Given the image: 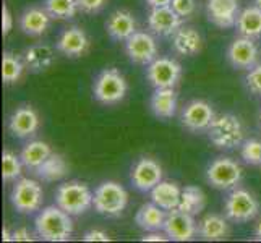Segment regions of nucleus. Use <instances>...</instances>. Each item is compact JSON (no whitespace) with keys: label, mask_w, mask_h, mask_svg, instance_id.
I'll list each match as a JSON object with an SVG mask.
<instances>
[{"label":"nucleus","mask_w":261,"mask_h":243,"mask_svg":"<svg viewBox=\"0 0 261 243\" xmlns=\"http://www.w3.org/2000/svg\"><path fill=\"white\" fill-rule=\"evenodd\" d=\"M73 215H70L57 204L39 209L34 218L36 237L46 241H68L73 235Z\"/></svg>","instance_id":"nucleus-1"},{"label":"nucleus","mask_w":261,"mask_h":243,"mask_svg":"<svg viewBox=\"0 0 261 243\" xmlns=\"http://www.w3.org/2000/svg\"><path fill=\"white\" fill-rule=\"evenodd\" d=\"M208 138L213 145L222 151H232L244 145L245 128L244 123L233 114L216 115L214 122L208 128Z\"/></svg>","instance_id":"nucleus-2"},{"label":"nucleus","mask_w":261,"mask_h":243,"mask_svg":"<svg viewBox=\"0 0 261 243\" xmlns=\"http://www.w3.org/2000/svg\"><path fill=\"white\" fill-rule=\"evenodd\" d=\"M93 198L94 192H91V188L83 182L73 180V182L59 185L56 195H54V201L59 208L75 218V215H82L89 211V208H93Z\"/></svg>","instance_id":"nucleus-3"},{"label":"nucleus","mask_w":261,"mask_h":243,"mask_svg":"<svg viewBox=\"0 0 261 243\" xmlns=\"http://www.w3.org/2000/svg\"><path fill=\"white\" fill-rule=\"evenodd\" d=\"M127 79L114 67L99 71L93 81V96L102 105H115L122 102L127 96Z\"/></svg>","instance_id":"nucleus-4"},{"label":"nucleus","mask_w":261,"mask_h":243,"mask_svg":"<svg viewBox=\"0 0 261 243\" xmlns=\"http://www.w3.org/2000/svg\"><path fill=\"white\" fill-rule=\"evenodd\" d=\"M127 204L128 193L120 183L107 180L96 186L93 208L97 214L106 215V218H119L123 214Z\"/></svg>","instance_id":"nucleus-5"},{"label":"nucleus","mask_w":261,"mask_h":243,"mask_svg":"<svg viewBox=\"0 0 261 243\" xmlns=\"http://www.w3.org/2000/svg\"><path fill=\"white\" fill-rule=\"evenodd\" d=\"M258 212V200L244 188H233L224 201V215L233 224H245L253 221Z\"/></svg>","instance_id":"nucleus-6"},{"label":"nucleus","mask_w":261,"mask_h":243,"mask_svg":"<svg viewBox=\"0 0 261 243\" xmlns=\"http://www.w3.org/2000/svg\"><path fill=\"white\" fill-rule=\"evenodd\" d=\"M44 201V192L38 180L33 178H18L12 192L10 203L13 209L20 214H33L41 209Z\"/></svg>","instance_id":"nucleus-7"},{"label":"nucleus","mask_w":261,"mask_h":243,"mask_svg":"<svg viewBox=\"0 0 261 243\" xmlns=\"http://www.w3.org/2000/svg\"><path fill=\"white\" fill-rule=\"evenodd\" d=\"M244 170L230 157H216L206 169V180L216 190H233L242 182Z\"/></svg>","instance_id":"nucleus-8"},{"label":"nucleus","mask_w":261,"mask_h":243,"mask_svg":"<svg viewBox=\"0 0 261 243\" xmlns=\"http://www.w3.org/2000/svg\"><path fill=\"white\" fill-rule=\"evenodd\" d=\"M182 78V65L169 57H158L146 65L148 83L158 88H175Z\"/></svg>","instance_id":"nucleus-9"},{"label":"nucleus","mask_w":261,"mask_h":243,"mask_svg":"<svg viewBox=\"0 0 261 243\" xmlns=\"http://www.w3.org/2000/svg\"><path fill=\"white\" fill-rule=\"evenodd\" d=\"M125 53L135 65H149L158 59L159 47L152 33L137 31L130 39L125 41Z\"/></svg>","instance_id":"nucleus-10"},{"label":"nucleus","mask_w":261,"mask_h":243,"mask_svg":"<svg viewBox=\"0 0 261 243\" xmlns=\"http://www.w3.org/2000/svg\"><path fill=\"white\" fill-rule=\"evenodd\" d=\"M216 119V112L210 102L203 101V99H193V101L187 102L182 111V125L193 133L208 131L211 123Z\"/></svg>","instance_id":"nucleus-11"},{"label":"nucleus","mask_w":261,"mask_h":243,"mask_svg":"<svg viewBox=\"0 0 261 243\" xmlns=\"http://www.w3.org/2000/svg\"><path fill=\"white\" fill-rule=\"evenodd\" d=\"M226 59L233 68L248 71L256 64H259V49L255 39L239 36L229 44L226 50Z\"/></svg>","instance_id":"nucleus-12"},{"label":"nucleus","mask_w":261,"mask_h":243,"mask_svg":"<svg viewBox=\"0 0 261 243\" xmlns=\"http://www.w3.org/2000/svg\"><path fill=\"white\" fill-rule=\"evenodd\" d=\"M164 232L167 233L169 240L172 241H190L198 235V224L195 215L188 214L182 209H170L167 211Z\"/></svg>","instance_id":"nucleus-13"},{"label":"nucleus","mask_w":261,"mask_h":243,"mask_svg":"<svg viewBox=\"0 0 261 243\" xmlns=\"http://www.w3.org/2000/svg\"><path fill=\"white\" fill-rule=\"evenodd\" d=\"M184 26V18L170 5L154 7L148 13V28L158 38H172Z\"/></svg>","instance_id":"nucleus-14"},{"label":"nucleus","mask_w":261,"mask_h":243,"mask_svg":"<svg viewBox=\"0 0 261 243\" xmlns=\"http://www.w3.org/2000/svg\"><path fill=\"white\" fill-rule=\"evenodd\" d=\"M130 180L135 190L141 193H149L163 180V167L154 159L141 157L132 167Z\"/></svg>","instance_id":"nucleus-15"},{"label":"nucleus","mask_w":261,"mask_h":243,"mask_svg":"<svg viewBox=\"0 0 261 243\" xmlns=\"http://www.w3.org/2000/svg\"><path fill=\"white\" fill-rule=\"evenodd\" d=\"M39 115L31 105H21L13 111V114L8 119V131H10L15 138L28 140L34 137L39 130Z\"/></svg>","instance_id":"nucleus-16"},{"label":"nucleus","mask_w":261,"mask_h":243,"mask_svg":"<svg viewBox=\"0 0 261 243\" xmlns=\"http://www.w3.org/2000/svg\"><path fill=\"white\" fill-rule=\"evenodd\" d=\"M206 15H208V20L218 28H236L237 18L240 15V4L239 0H208Z\"/></svg>","instance_id":"nucleus-17"},{"label":"nucleus","mask_w":261,"mask_h":243,"mask_svg":"<svg viewBox=\"0 0 261 243\" xmlns=\"http://www.w3.org/2000/svg\"><path fill=\"white\" fill-rule=\"evenodd\" d=\"M56 49L62 56L76 59V57H82L89 49V39L85 30H82L80 26H70V28L60 33L59 39L56 42Z\"/></svg>","instance_id":"nucleus-18"},{"label":"nucleus","mask_w":261,"mask_h":243,"mask_svg":"<svg viewBox=\"0 0 261 243\" xmlns=\"http://www.w3.org/2000/svg\"><path fill=\"white\" fill-rule=\"evenodd\" d=\"M106 31L109 38L117 42H125L137 33V20L128 10H115L106 21Z\"/></svg>","instance_id":"nucleus-19"},{"label":"nucleus","mask_w":261,"mask_h":243,"mask_svg":"<svg viewBox=\"0 0 261 243\" xmlns=\"http://www.w3.org/2000/svg\"><path fill=\"white\" fill-rule=\"evenodd\" d=\"M52 16L42 7H28L20 15V30L31 38H39L49 30Z\"/></svg>","instance_id":"nucleus-20"},{"label":"nucleus","mask_w":261,"mask_h":243,"mask_svg":"<svg viewBox=\"0 0 261 243\" xmlns=\"http://www.w3.org/2000/svg\"><path fill=\"white\" fill-rule=\"evenodd\" d=\"M172 49L177 56L182 57L198 56L203 49V38L200 31L193 26H182L172 36Z\"/></svg>","instance_id":"nucleus-21"},{"label":"nucleus","mask_w":261,"mask_h":243,"mask_svg":"<svg viewBox=\"0 0 261 243\" xmlns=\"http://www.w3.org/2000/svg\"><path fill=\"white\" fill-rule=\"evenodd\" d=\"M230 233L229 219L221 214H206L198 222V237L204 241L226 240Z\"/></svg>","instance_id":"nucleus-22"},{"label":"nucleus","mask_w":261,"mask_h":243,"mask_svg":"<svg viewBox=\"0 0 261 243\" xmlns=\"http://www.w3.org/2000/svg\"><path fill=\"white\" fill-rule=\"evenodd\" d=\"M23 60L30 71L42 73V71H47L56 62V52L47 44H33V46L24 49Z\"/></svg>","instance_id":"nucleus-23"},{"label":"nucleus","mask_w":261,"mask_h":243,"mask_svg":"<svg viewBox=\"0 0 261 243\" xmlns=\"http://www.w3.org/2000/svg\"><path fill=\"white\" fill-rule=\"evenodd\" d=\"M167 211L163 209L156 203H145L140 206V209L135 214V224L143 232H156L164 230Z\"/></svg>","instance_id":"nucleus-24"},{"label":"nucleus","mask_w":261,"mask_h":243,"mask_svg":"<svg viewBox=\"0 0 261 243\" xmlns=\"http://www.w3.org/2000/svg\"><path fill=\"white\" fill-rule=\"evenodd\" d=\"M151 112L161 120L172 119L177 112V93L174 88H158L149 101Z\"/></svg>","instance_id":"nucleus-25"},{"label":"nucleus","mask_w":261,"mask_h":243,"mask_svg":"<svg viewBox=\"0 0 261 243\" xmlns=\"http://www.w3.org/2000/svg\"><path fill=\"white\" fill-rule=\"evenodd\" d=\"M33 174L36 175V178L41 180V182H46V183L59 182V180L68 175V164L64 159V156L54 154L52 152Z\"/></svg>","instance_id":"nucleus-26"},{"label":"nucleus","mask_w":261,"mask_h":243,"mask_svg":"<svg viewBox=\"0 0 261 243\" xmlns=\"http://www.w3.org/2000/svg\"><path fill=\"white\" fill-rule=\"evenodd\" d=\"M151 201L161 206L163 209L170 211L178 208L180 196H182V188L174 182H167V180H161V182L152 188Z\"/></svg>","instance_id":"nucleus-27"},{"label":"nucleus","mask_w":261,"mask_h":243,"mask_svg":"<svg viewBox=\"0 0 261 243\" xmlns=\"http://www.w3.org/2000/svg\"><path fill=\"white\" fill-rule=\"evenodd\" d=\"M236 30L239 36H244V38H250V39H259L261 38V8H258L256 5L244 8L237 18Z\"/></svg>","instance_id":"nucleus-28"},{"label":"nucleus","mask_w":261,"mask_h":243,"mask_svg":"<svg viewBox=\"0 0 261 243\" xmlns=\"http://www.w3.org/2000/svg\"><path fill=\"white\" fill-rule=\"evenodd\" d=\"M50 154H52V149L46 141L34 140V141H30L28 145L21 149L20 157H21L24 169H28L30 172H34Z\"/></svg>","instance_id":"nucleus-29"},{"label":"nucleus","mask_w":261,"mask_h":243,"mask_svg":"<svg viewBox=\"0 0 261 243\" xmlns=\"http://www.w3.org/2000/svg\"><path fill=\"white\" fill-rule=\"evenodd\" d=\"M206 206V195L200 186L187 185L182 188V196H180L178 209H182L192 215H198Z\"/></svg>","instance_id":"nucleus-30"},{"label":"nucleus","mask_w":261,"mask_h":243,"mask_svg":"<svg viewBox=\"0 0 261 243\" xmlns=\"http://www.w3.org/2000/svg\"><path fill=\"white\" fill-rule=\"evenodd\" d=\"M26 68V64L23 57H20L18 53L5 50L2 57V79L4 85H15L20 81L23 76V71Z\"/></svg>","instance_id":"nucleus-31"},{"label":"nucleus","mask_w":261,"mask_h":243,"mask_svg":"<svg viewBox=\"0 0 261 243\" xmlns=\"http://www.w3.org/2000/svg\"><path fill=\"white\" fill-rule=\"evenodd\" d=\"M44 8L52 20H71L80 12L76 0H44Z\"/></svg>","instance_id":"nucleus-32"},{"label":"nucleus","mask_w":261,"mask_h":243,"mask_svg":"<svg viewBox=\"0 0 261 243\" xmlns=\"http://www.w3.org/2000/svg\"><path fill=\"white\" fill-rule=\"evenodd\" d=\"M23 162L21 157L16 156L15 152L5 149L2 152V178L5 183L16 182L23 174Z\"/></svg>","instance_id":"nucleus-33"},{"label":"nucleus","mask_w":261,"mask_h":243,"mask_svg":"<svg viewBox=\"0 0 261 243\" xmlns=\"http://www.w3.org/2000/svg\"><path fill=\"white\" fill-rule=\"evenodd\" d=\"M240 156L248 166L261 167V141L259 140H247L240 146Z\"/></svg>","instance_id":"nucleus-34"},{"label":"nucleus","mask_w":261,"mask_h":243,"mask_svg":"<svg viewBox=\"0 0 261 243\" xmlns=\"http://www.w3.org/2000/svg\"><path fill=\"white\" fill-rule=\"evenodd\" d=\"M245 86L251 94L261 97V62L248 70L245 75Z\"/></svg>","instance_id":"nucleus-35"},{"label":"nucleus","mask_w":261,"mask_h":243,"mask_svg":"<svg viewBox=\"0 0 261 243\" xmlns=\"http://www.w3.org/2000/svg\"><path fill=\"white\" fill-rule=\"evenodd\" d=\"M170 7H172L175 13H178L184 20L192 18L196 13V0H172Z\"/></svg>","instance_id":"nucleus-36"},{"label":"nucleus","mask_w":261,"mask_h":243,"mask_svg":"<svg viewBox=\"0 0 261 243\" xmlns=\"http://www.w3.org/2000/svg\"><path fill=\"white\" fill-rule=\"evenodd\" d=\"M80 12L88 13V15H94L99 13L106 7L107 0H76Z\"/></svg>","instance_id":"nucleus-37"},{"label":"nucleus","mask_w":261,"mask_h":243,"mask_svg":"<svg viewBox=\"0 0 261 243\" xmlns=\"http://www.w3.org/2000/svg\"><path fill=\"white\" fill-rule=\"evenodd\" d=\"M13 30V15L10 12V8L7 7V4L2 5V34L8 36Z\"/></svg>","instance_id":"nucleus-38"},{"label":"nucleus","mask_w":261,"mask_h":243,"mask_svg":"<svg viewBox=\"0 0 261 243\" xmlns=\"http://www.w3.org/2000/svg\"><path fill=\"white\" fill-rule=\"evenodd\" d=\"M85 241H111L109 233L101 230V229H91L83 233Z\"/></svg>","instance_id":"nucleus-39"},{"label":"nucleus","mask_w":261,"mask_h":243,"mask_svg":"<svg viewBox=\"0 0 261 243\" xmlns=\"http://www.w3.org/2000/svg\"><path fill=\"white\" fill-rule=\"evenodd\" d=\"M34 233L28 227H16L13 229V241H33Z\"/></svg>","instance_id":"nucleus-40"},{"label":"nucleus","mask_w":261,"mask_h":243,"mask_svg":"<svg viewBox=\"0 0 261 243\" xmlns=\"http://www.w3.org/2000/svg\"><path fill=\"white\" fill-rule=\"evenodd\" d=\"M143 241H167L169 237L164 230H156V232H146L145 237L141 238Z\"/></svg>","instance_id":"nucleus-41"},{"label":"nucleus","mask_w":261,"mask_h":243,"mask_svg":"<svg viewBox=\"0 0 261 243\" xmlns=\"http://www.w3.org/2000/svg\"><path fill=\"white\" fill-rule=\"evenodd\" d=\"M146 4L149 5V8L154 7H167L172 4V0H146Z\"/></svg>","instance_id":"nucleus-42"},{"label":"nucleus","mask_w":261,"mask_h":243,"mask_svg":"<svg viewBox=\"0 0 261 243\" xmlns=\"http://www.w3.org/2000/svg\"><path fill=\"white\" fill-rule=\"evenodd\" d=\"M2 240L4 241H13V230H10L8 227H4V230H2Z\"/></svg>","instance_id":"nucleus-43"},{"label":"nucleus","mask_w":261,"mask_h":243,"mask_svg":"<svg viewBox=\"0 0 261 243\" xmlns=\"http://www.w3.org/2000/svg\"><path fill=\"white\" fill-rule=\"evenodd\" d=\"M255 240L261 241V219L258 221L256 227H255Z\"/></svg>","instance_id":"nucleus-44"},{"label":"nucleus","mask_w":261,"mask_h":243,"mask_svg":"<svg viewBox=\"0 0 261 243\" xmlns=\"http://www.w3.org/2000/svg\"><path fill=\"white\" fill-rule=\"evenodd\" d=\"M255 5H256L258 8H261V0H255Z\"/></svg>","instance_id":"nucleus-45"},{"label":"nucleus","mask_w":261,"mask_h":243,"mask_svg":"<svg viewBox=\"0 0 261 243\" xmlns=\"http://www.w3.org/2000/svg\"><path fill=\"white\" fill-rule=\"evenodd\" d=\"M259 125H261V111H259Z\"/></svg>","instance_id":"nucleus-46"}]
</instances>
